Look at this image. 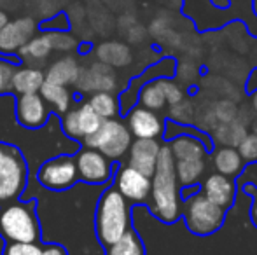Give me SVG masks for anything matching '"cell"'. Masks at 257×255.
Returning a JSON list of instances; mask_svg holds the SVG:
<instances>
[{
  "mask_svg": "<svg viewBox=\"0 0 257 255\" xmlns=\"http://www.w3.org/2000/svg\"><path fill=\"white\" fill-rule=\"evenodd\" d=\"M153 213L163 222H173L179 217V194H177L175 159L168 145L159 149L156 170L151 177Z\"/></svg>",
  "mask_w": 257,
  "mask_h": 255,
  "instance_id": "1",
  "label": "cell"
},
{
  "mask_svg": "<svg viewBox=\"0 0 257 255\" xmlns=\"http://www.w3.org/2000/svg\"><path fill=\"white\" fill-rule=\"evenodd\" d=\"M0 236L7 243H39L41 222L37 217V201H11L0 206Z\"/></svg>",
  "mask_w": 257,
  "mask_h": 255,
  "instance_id": "2",
  "label": "cell"
},
{
  "mask_svg": "<svg viewBox=\"0 0 257 255\" xmlns=\"http://www.w3.org/2000/svg\"><path fill=\"white\" fill-rule=\"evenodd\" d=\"M130 229V206L115 187L107 189L98 199L95 213L96 238L107 248Z\"/></svg>",
  "mask_w": 257,
  "mask_h": 255,
  "instance_id": "3",
  "label": "cell"
},
{
  "mask_svg": "<svg viewBox=\"0 0 257 255\" xmlns=\"http://www.w3.org/2000/svg\"><path fill=\"white\" fill-rule=\"evenodd\" d=\"M28 184V163L14 143L0 140V206L21 199Z\"/></svg>",
  "mask_w": 257,
  "mask_h": 255,
  "instance_id": "4",
  "label": "cell"
},
{
  "mask_svg": "<svg viewBox=\"0 0 257 255\" xmlns=\"http://www.w3.org/2000/svg\"><path fill=\"white\" fill-rule=\"evenodd\" d=\"M132 142H133L132 133H130L126 124H122L117 119H105L102 121L100 128L91 136L82 140L81 143L82 147L98 150L105 157L114 161V159H121L128 152Z\"/></svg>",
  "mask_w": 257,
  "mask_h": 255,
  "instance_id": "5",
  "label": "cell"
},
{
  "mask_svg": "<svg viewBox=\"0 0 257 255\" xmlns=\"http://www.w3.org/2000/svg\"><path fill=\"white\" fill-rule=\"evenodd\" d=\"M79 180L75 159L70 154L51 157L44 161L37 170V182L44 189L53 192H61L72 189Z\"/></svg>",
  "mask_w": 257,
  "mask_h": 255,
  "instance_id": "6",
  "label": "cell"
},
{
  "mask_svg": "<svg viewBox=\"0 0 257 255\" xmlns=\"http://www.w3.org/2000/svg\"><path fill=\"white\" fill-rule=\"evenodd\" d=\"M187 227L196 234H210L222 225L224 208L217 206L205 194L194 196L186 208Z\"/></svg>",
  "mask_w": 257,
  "mask_h": 255,
  "instance_id": "7",
  "label": "cell"
},
{
  "mask_svg": "<svg viewBox=\"0 0 257 255\" xmlns=\"http://www.w3.org/2000/svg\"><path fill=\"white\" fill-rule=\"evenodd\" d=\"M35 32H37V23L28 16L7 21L0 30V56L14 65H20L21 60L18 51L34 37Z\"/></svg>",
  "mask_w": 257,
  "mask_h": 255,
  "instance_id": "8",
  "label": "cell"
},
{
  "mask_svg": "<svg viewBox=\"0 0 257 255\" xmlns=\"http://www.w3.org/2000/svg\"><path fill=\"white\" fill-rule=\"evenodd\" d=\"M74 159L75 166H77L79 180L89 185H103L110 182L115 166H112V161L105 157L102 152L82 147L75 152Z\"/></svg>",
  "mask_w": 257,
  "mask_h": 255,
  "instance_id": "9",
  "label": "cell"
},
{
  "mask_svg": "<svg viewBox=\"0 0 257 255\" xmlns=\"http://www.w3.org/2000/svg\"><path fill=\"white\" fill-rule=\"evenodd\" d=\"M102 117L95 114L88 102H81L75 109H70L61 117V129L72 140L82 142L91 136L102 124Z\"/></svg>",
  "mask_w": 257,
  "mask_h": 255,
  "instance_id": "10",
  "label": "cell"
},
{
  "mask_svg": "<svg viewBox=\"0 0 257 255\" xmlns=\"http://www.w3.org/2000/svg\"><path fill=\"white\" fill-rule=\"evenodd\" d=\"M48 103L42 100L39 93L18 95L14 102V116L16 123L25 129H41L49 121Z\"/></svg>",
  "mask_w": 257,
  "mask_h": 255,
  "instance_id": "11",
  "label": "cell"
},
{
  "mask_svg": "<svg viewBox=\"0 0 257 255\" xmlns=\"http://www.w3.org/2000/svg\"><path fill=\"white\" fill-rule=\"evenodd\" d=\"M115 191L126 201L144 203L151 194V177L140 173L132 166H124L115 175Z\"/></svg>",
  "mask_w": 257,
  "mask_h": 255,
  "instance_id": "12",
  "label": "cell"
},
{
  "mask_svg": "<svg viewBox=\"0 0 257 255\" xmlns=\"http://www.w3.org/2000/svg\"><path fill=\"white\" fill-rule=\"evenodd\" d=\"M75 86H77V89L81 93H88V91L110 93L112 89H115V75L110 67L96 62L89 68H81V74H79Z\"/></svg>",
  "mask_w": 257,
  "mask_h": 255,
  "instance_id": "13",
  "label": "cell"
},
{
  "mask_svg": "<svg viewBox=\"0 0 257 255\" xmlns=\"http://www.w3.org/2000/svg\"><path fill=\"white\" fill-rule=\"evenodd\" d=\"M159 142L156 140H142L137 138L135 142H132L128 150V166L139 170L140 173L153 177L156 170V163H158L159 156Z\"/></svg>",
  "mask_w": 257,
  "mask_h": 255,
  "instance_id": "14",
  "label": "cell"
},
{
  "mask_svg": "<svg viewBox=\"0 0 257 255\" xmlns=\"http://www.w3.org/2000/svg\"><path fill=\"white\" fill-rule=\"evenodd\" d=\"M128 129L132 136H137V138L156 140L163 133V123L153 110L135 107L128 114Z\"/></svg>",
  "mask_w": 257,
  "mask_h": 255,
  "instance_id": "15",
  "label": "cell"
},
{
  "mask_svg": "<svg viewBox=\"0 0 257 255\" xmlns=\"http://www.w3.org/2000/svg\"><path fill=\"white\" fill-rule=\"evenodd\" d=\"M203 194L212 203L220 208H227L233 203L234 185L227 177L220 173H212L203 184Z\"/></svg>",
  "mask_w": 257,
  "mask_h": 255,
  "instance_id": "16",
  "label": "cell"
},
{
  "mask_svg": "<svg viewBox=\"0 0 257 255\" xmlns=\"http://www.w3.org/2000/svg\"><path fill=\"white\" fill-rule=\"evenodd\" d=\"M79 74H81V67H79L77 60L72 56H65V58L56 60L48 70L44 72V77L48 82L60 86H72L77 82Z\"/></svg>",
  "mask_w": 257,
  "mask_h": 255,
  "instance_id": "17",
  "label": "cell"
},
{
  "mask_svg": "<svg viewBox=\"0 0 257 255\" xmlns=\"http://www.w3.org/2000/svg\"><path fill=\"white\" fill-rule=\"evenodd\" d=\"M44 70L34 67H21L14 70L11 88L18 95H30V93H39L41 86L44 84Z\"/></svg>",
  "mask_w": 257,
  "mask_h": 255,
  "instance_id": "18",
  "label": "cell"
},
{
  "mask_svg": "<svg viewBox=\"0 0 257 255\" xmlns=\"http://www.w3.org/2000/svg\"><path fill=\"white\" fill-rule=\"evenodd\" d=\"M39 95L42 96L48 105H51V109L54 110V114H65L70 110V105L74 102V96H72L68 86H60V84H53V82L44 81V84L41 86V91Z\"/></svg>",
  "mask_w": 257,
  "mask_h": 255,
  "instance_id": "19",
  "label": "cell"
},
{
  "mask_svg": "<svg viewBox=\"0 0 257 255\" xmlns=\"http://www.w3.org/2000/svg\"><path fill=\"white\" fill-rule=\"evenodd\" d=\"M96 56L98 62L107 65V67H126L132 62V51L126 44L121 42H103L96 48Z\"/></svg>",
  "mask_w": 257,
  "mask_h": 255,
  "instance_id": "20",
  "label": "cell"
},
{
  "mask_svg": "<svg viewBox=\"0 0 257 255\" xmlns=\"http://www.w3.org/2000/svg\"><path fill=\"white\" fill-rule=\"evenodd\" d=\"M170 150L175 161L179 159H203L206 149L198 138H193L189 135H182L170 143Z\"/></svg>",
  "mask_w": 257,
  "mask_h": 255,
  "instance_id": "21",
  "label": "cell"
},
{
  "mask_svg": "<svg viewBox=\"0 0 257 255\" xmlns=\"http://www.w3.org/2000/svg\"><path fill=\"white\" fill-rule=\"evenodd\" d=\"M213 166H215L217 173L224 175V177H234L240 173L243 159L234 147H222L213 152Z\"/></svg>",
  "mask_w": 257,
  "mask_h": 255,
  "instance_id": "22",
  "label": "cell"
},
{
  "mask_svg": "<svg viewBox=\"0 0 257 255\" xmlns=\"http://www.w3.org/2000/svg\"><path fill=\"white\" fill-rule=\"evenodd\" d=\"M105 255H146V248L140 236L130 227L117 241L105 248Z\"/></svg>",
  "mask_w": 257,
  "mask_h": 255,
  "instance_id": "23",
  "label": "cell"
},
{
  "mask_svg": "<svg viewBox=\"0 0 257 255\" xmlns=\"http://www.w3.org/2000/svg\"><path fill=\"white\" fill-rule=\"evenodd\" d=\"M51 51L53 48H51V42H49L48 34H41L37 37H32L18 51V56H20V60H25V62H41V60L48 58L51 55Z\"/></svg>",
  "mask_w": 257,
  "mask_h": 255,
  "instance_id": "24",
  "label": "cell"
},
{
  "mask_svg": "<svg viewBox=\"0 0 257 255\" xmlns=\"http://www.w3.org/2000/svg\"><path fill=\"white\" fill-rule=\"evenodd\" d=\"M205 171L203 159H179L175 161L177 182L182 185H194Z\"/></svg>",
  "mask_w": 257,
  "mask_h": 255,
  "instance_id": "25",
  "label": "cell"
},
{
  "mask_svg": "<svg viewBox=\"0 0 257 255\" xmlns=\"http://www.w3.org/2000/svg\"><path fill=\"white\" fill-rule=\"evenodd\" d=\"M89 107L95 110V114H98L100 117L105 119H114L115 116L119 114V102L112 93L107 91H98L93 93L91 98H89Z\"/></svg>",
  "mask_w": 257,
  "mask_h": 255,
  "instance_id": "26",
  "label": "cell"
},
{
  "mask_svg": "<svg viewBox=\"0 0 257 255\" xmlns=\"http://www.w3.org/2000/svg\"><path fill=\"white\" fill-rule=\"evenodd\" d=\"M140 103H142L144 109L147 110H161L163 107L166 105V98H165V93L161 89V84L159 81H153L149 84H146L140 91Z\"/></svg>",
  "mask_w": 257,
  "mask_h": 255,
  "instance_id": "27",
  "label": "cell"
},
{
  "mask_svg": "<svg viewBox=\"0 0 257 255\" xmlns=\"http://www.w3.org/2000/svg\"><path fill=\"white\" fill-rule=\"evenodd\" d=\"M245 135H247V129L243 128V124L236 123V121L222 123L215 129L217 140H220V143H224V145H238Z\"/></svg>",
  "mask_w": 257,
  "mask_h": 255,
  "instance_id": "28",
  "label": "cell"
},
{
  "mask_svg": "<svg viewBox=\"0 0 257 255\" xmlns=\"http://www.w3.org/2000/svg\"><path fill=\"white\" fill-rule=\"evenodd\" d=\"M4 255H49L46 245L39 243H7Z\"/></svg>",
  "mask_w": 257,
  "mask_h": 255,
  "instance_id": "29",
  "label": "cell"
},
{
  "mask_svg": "<svg viewBox=\"0 0 257 255\" xmlns=\"http://www.w3.org/2000/svg\"><path fill=\"white\" fill-rule=\"evenodd\" d=\"M37 28L42 34H51V32H68L70 28V21H68L67 13H58L54 16H49L48 20L41 21Z\"/></svg>",
  "mask_w": 257,
  "mask_h": 255,
  "instance_id": "30",
  "label": "cell"
},
{
  "mask_svg": "<svg viewBox=\"0 0 257 255\" xmlns=\"http://www.w3.org/2000/svg\"><path fill=\"white\" fill-rule=\"evenodd\" d=\"M48 37H49V42H51L53 51L67 53V51H72V49H77L79 42L75 41L74 35H70L68 32H51V34H48Z\"/></svg>",
  "mask_w": 257,
  "mask_h": 255,
  "instance_id": "31",
  "label": "cell"
},
{
  "mask_svg": "<svg viewBox=\"0 0 257 255\" xmlns=\"http://www.w3.org/2000/svg\"><path fill=\"white\" fill-rule=\"evenodd\" d=\"M238 154H240L241 159H245V161L257 159V135L255 133L245 135L243 138H241V142L238 143Z\"/></svg>",
  "mask_w": 257,
  "mask_h": 255,
  "instance_id": "32",
  "label": "cell"
},
{
  "mask_svg": "<svg viewBox=\"0 0 257 255\" xmlns=\"http://www.w3.org/2000/svg\"><path fill=\"white\" fill-rule=\"evenodd\" d=\"M18 65H14L9 60L0 58V95H7L9 91H13L11 88V81H13L14 70Z\"/></svg>",
  "mask_w": 257,
  "mask_h": 255,
  "instance_id": "33",
  "label": "cell"
},
{
  "mask_svg": "<svg viewBox=\"0 0 257 255\" xmlns=\"http://www.w3.org/2000/svg\"><path fill=\"white\" fill-rule=\"evenodd\" d=\"M158 81H159V84H161L163 93H165L166 103H170V105H177L179 102H182L184 93L179 86L173 84V82H170V81H166V79H158Z\"/></svg>",
  "mask_w": 257,
  "mask_h": 255,
  "instance_id": "34",
  "label": "cell"
},
{
  "mask_svg": "<svg viewBox=\"0 0 257 255\" xmlns=\"http://www.w3.org/2000/svg\"><path fill=\"white\" fill-rule=\"evenodd\" d=\"M89 49H91V42H81V44H77V51L81 53V55L88 53Z\"/></svg>",
  "mask_w": 257,
  "mask_h": 255,
  "instance_id": "35",
  "label": "cell"
},
{
  "mask_svg": "<svg viewBox=\"0 0 257 255\" xmlns=\"http://www.w3.org/2000/svg\"><path fill=\"white\" fill-rule=\"evenodd\" d=\"M7 21H9V16H7V13H6V11L0 9V30H2L4 25H6Z\"/></svg>",
  "mask_w": 257,
  "mask_h": 255,
  "instance_id": "36",
  "label": "cell"
},
{
  "mask_svg": "<svg viewBox=\"0 0 257 255\" xmlns=\"http://www.w3.org/2000/svg\"><path fill=\"white\" fill-rule=\"evenodd\" d=\"M252 218H254V222H255V225H257V201H255L254 210H252Z\"/></svg>",
  "mask_w": 257,
  "mask_h": 255,
  "instance_id": "37",
  "label": "cell"
},
{
  "mask_svg": "<svg viewBox=\"0 0 257 255\" xmlns=\"http://www.w3.org/2000/svg\"><path fill=\"white\" fill-rule=\"evenodd\" d=\"M252 105H254V110L257 112V93L254 95V98H252Z\"/></svg>",
  "mask_w": 257,
  "mask_h": 255,
  "instance_id": "38",
  "label": "cell"
}]
</instances>
